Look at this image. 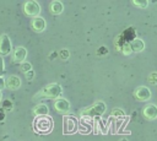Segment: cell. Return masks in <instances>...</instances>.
Listing matches in <instances>:
<instances>
[{"mask_svg":"<svg viewBox=\"0 0 157 141\" xmlns=\"http://www.w3.org/2000/svg\"><path fill=\"white\" fill-rule=\"evenodd\" d=\"M12 50L11 40L7 34H1L0 36V55H7Z\"/></svg>","mask_w":157,"mask_h":141,"instance_id":"5b68a950","label":"cell"},{"mask_svg":"<svg viewBox=\"0 0 157 141\" xmlns=\"http://www.w3.org/2000/svg\"><path fill=\"white\" fill-rule=\"evenodd\" d=\"M5 85L9 90H18L21 87V78L17 75H10L5 80Z\"/></svg>","mask_w":157,"mask_h":141,"instance_id":"30bf717a","label":"cell"},{"mask_svg":"<svg viewBox=\"0 0 157 141\" xmlns=\"http://www.w3.org/2000/svg\"><path fill=\"white\" fill-rule=\"evenodd\" d=\"M104 110H105V104L103 102H98V103L93 104L92 107H90L86 113L90 115H93V116H101L104 113Z\"/></svg>","mask_w":157,"mask_h":141,"instance_id":"ba28073f","label":"cell"},{"mask_svg":"<svg viewBox=\"0 0 157 141\" xmlns=\"http://www.w3.org/2000/svg\"><path fill=\"white\" fill-rule=\"evenodd\" d=\"M5 87H6V85H5V80H4V77L0 76V91L4 90Z\"/></svg>","mask_w":157,"mask_h":141,"instance_id":"44dd1931","label":"cell"},{"mask_svg":"<svg viewBox=\"0 0 157 141\" xmlns=\"http://www.w3.org/2000/svg\"><path fill=\"white\" fill-rule=\"evenodd\" d=\"M134 94H135V98H136L139 102H146V101L151 99V96H152L150 88H147L146 86H139V87L135 90Z\"/></svg>","mask_w":157,"mask_h":141,"instance_id":"277c9868","label":"cell"},{"mask_svg":"<svg viewBox=\"0 0 157 141\" xmlns=\"http://www.w3.org/2000/svg\"><path fill=\"white\" fill-rule=\"evenodd\" d=\"M142 114L146 119L153 120L157 118V105L156 104H147L142 109Z\"/></svg>","mask_w":157,"mask_h":141,"instance_id":"8fae6325","label":"cell"},{"mask_svg":"<svg viewBox=\"0 0 157 141\" xmlns=\"http://www.w3.org/2000/svg\"><path fill=\"white\" fill-rule=\"evenodd\" d=\"M130 45H131V50L135 51V53H140V51H142V50L145 49V43H144V40L140 39V38L132 39V42L130 43Z\"/></svg>","mask_w":157,"mask_h":141,"instance_id":"5bb4252c","label":"cell"},{"mask_svg":"<svg viewBox=\"0 0 157 141\" xmlns=\"http://www.w3.org/2000/svg\"><path fill=\"white\" fill-rule=\"evenodd\" d=\"M31 26L33 28L34 32H43L47 27V23H45V20L40 16H37V17H33L32 18V22H31Z\"/></svg>","mask_w":157,"mask_h":141,"instance_id":"9c48e42d","label":"cell"},{"mask_svg":"<svg viewBox=\"0 0 157 141\" xmlns=\"http://www.w3.org/2000/svg\"><path fill=\"white\" fill-rule=\"evenodd\" d=\"M119 141H129V140H128V139H125V137H121Z\"/></svg>","mask_w":157,"mask_h":141,"instance_id":"603a6c76","label":"cell"},{"mask_svg":"<svg viewBox=\"0 0 157 141\" xmlns=\"http://www.w3.org/2000/svg\"><path fill=\"white\" fill-rule=\"evenodd\" d=\"M53 128V120L49 115L47 116H37L34 120V130L40 134H47Z\"/></svg>","mask_w":157,"mask_h":141,"instance_id":"6da1fadb","label":"cell"},{"mask_svg":"<svg viewBox=\"0 0 157 141\" xmlns=\"http://www.w3.org/2000/svg\"><path fill=\"white\" fill-rule=\"evenodd\" d=\"M54 108L58 113H61V114H65L69 112L70 109V103L67 99L65 98H58L54 101Z\"/></svg>","mask_w":157,"mask_h":141,"instance_id":"52a82bcc","label":"cell"},{"mask_svg":"<svg viewBox=\"0 0 157 141\" xmlns=\"http://www.w3.org/2000/svg\"><path fill=\"white\" fill-rule=\"evenodd\" d=\"M49 10H50V12H52L53 15H60V13L64 11V5H63L61 1H59V0H54V1L50 2V5H49Z\"/></svg>","mask_w":157,"mask_h":141,"instance_id":"4fadbf2b","label":"cell"},{"mask_svg":"<svg viewBox=\"0 0 157 141\" xmlns=\"http://www.w3.org/2000/svg\"><path fill=\"white\" fill-rule=\"evenodd\" d=\"M33 75H34V72H33V70H31V71H28V72L26 74V76H27V78H28V80H32V77H33Z\"/></svg>","mask_w":157,"mask_h":141,"instance_id":"7402d4cb","label":"cell"},{"mask_svg":"<svg viewBox=\"0 0 157 141\" xmlns=\"http://www.w3.org/2000/svg\"><path fill=\"white\" fill-rule=\"evenodd\" d=\"M23 12L27 16L37 17L40 13V5L34 0H28L23 4Z\"/></svg>","mask_w":157,"mask_h":141,"instance_id":"3957f363","label":"cell"},{"mask_svg":"<svg viewBox=\"0 0 157 141\" xmlns=\"http://www.w3.org/2000/svg\"><path fill=\"white\" fill-rule=\"evenodd\" d=\"M27 58V49L25 47H17L12 51V60L15 63H23Z\"/></svg>","mask_w":157,"mask_h":141,"instance_id":"8992f818","label":"cell"},{"mask_svg":"<svg viewBox=\"0 0 157 141\" xmlns=\"http://www.w3.org/2000/svg\"><path fill=\"white\" fill-rule=\"evenodd\" d=\"M20 69H21L25 74H27L28 71H31V70H32V65H31V63H28V61H23V63H21Z\"/></svg>","mask_w":157,"mask_h":141,"instance_id":"9a60e30c","label":"cell"},{"mask_svg":"<svg viewBox=\"0 0 157 141\" xmlns=\"http://www.w3.org/2000/svg\"><path fill=\"white\" fill-rule=\"evenodd\" d=\"M33 114L36 116H47L49 114V108L44 103H39L33 108Z\"/></svg>","mask_w":157,"mask_h":141,"instance_id":"7c38bea8","label":"cell"},{"mask_svg":"<svg viewBox=\"0 0 157 141\" xmlns=\"http://www.w3.org/2000/svg\"><path fill=\"white\" fill-rule=\"evenodd\" d=\"M123 53H124L125 55H129V54H131V53H132L130 43H124V45H123Z\"/></svg>","mask_w":157,"mask_h":141,"instance_id":"e0dca14e","label":"cell"},{"mask_svg":"<svg viewBox=\"0 0 157 141\" xmlns=\"http://www.w3.org/2000/svg\"><path fill=\"white\" fill-rule=\"evenodd\" d=\"M63 93V87L59 83H49L47 85L42 91H40V96L45 97V98H59Z\"/></svg>","mask_w":157,"mask_h":141,"instance_id":"7a4b0ae2","label":"cell"},{"mask_svg":"<svg viewBox=\"0 0 157 141\" xmlns=\"http://www.w3.org/2000/svg\"><path fill=\"white\" fill-rule=\"evenodd\" d=\"M4 74H5V64H4V58H2V55H0V76L2 77Z\"/></svg>","mask_w":157,"mask_h":141,"instance_id":"ac0fdd59","label":"cell"},{"mask_svg":"<svg viewBox=\"0 0 157 141\" xmlns=\"http://www.w3.org/2000/svg\"><path fill=\"white\" fill-rule=\"evenodd\" d=\"M112 115H113V116H117V115L124 116V112H123V110H120V109H114V110L112 112Z\"/></svg>","mask_w":157,"mask_h":141,"instance_id":"d6986e66","label":"cell"},{"mask_svg":"<svg viewBox=\"0 0 157 141\" xmlns=\"http://www.w3.org/2000/svg\"><path fill=\"white\" fill-rule=\"evenodd\" d=\"M1 98H2V92L0 91V102H1Z\"/></svg>","mask_w":157,"mask_h":141,"instance_id":"cb8c5ba5","label":"cell"},{"mask_svg":"<svg viewBox=\"0 0 157 141\" xmlns=\"http://www.w3.org/2000/svg\"><path fill=\"white\" fill-rule=\"evenodd\" d=\"M60 56H61L63 59H66V58L69 56V51H67V50H65V49H64V50H61V51H60Z\"/></svg>","mask_w":157,"mask_h":141,"instance_id":"ffe728a7","label":"cell"},{"mask_svg":"<svg viewBox=\"0 0 157 141\" xmlns=\"http://www.w3.org/2000/svg\"><path fill=\"white\" fill-rule=\"evenodd\" d=\"M132 4L137 7H141V9H146L148 6V1L147 0H144V1H140V0H134Z\"/></svg>","mask_w":157,"mask_h":141,"instance_id":"2e32d148","label":"cell"}]
</instances>
